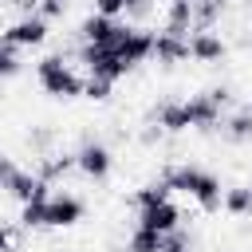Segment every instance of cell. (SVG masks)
<instances>
[{
	"label": "cell",
	"mask_w": 252,
	"mask_h": 252,
	"mask_svg": "<svg viewBox=\"0 0 252 252\" xmlns=\"http://www.w3.org/2000/svg\"><path fill=\"white\" fill-rule=\"evenodd\" d=\"M83 213H87V205L75 193H63L59 189V193L47 197V228H71V224L83 220Z\"/></svg>",
	"instance_id": "8"
},
{
	"label": "cell",
	"mask_w": 252,
	"mask_h": 252,
	"mask_svg": "<svg viewBox=\"0 0 252 252\" xmlns=\"http://www.w3.org/2000/svg\"><path fill=\"white\" fill-rule=\"evenodd\" d=\"M35 79L51 98H79L83 94V75L63 59V55H43L35 63Z\"/></svg>",
	"instance_id": "2"
},
{
	"label": "cell",
	"mask_w": 252,
	"mask_h": 252,
	"mask_svg": "<svg viewBox=\"0 0 252 252\" xmlns=\"http://www.w3.org/2000/svg\"><path fill=\"white\" fill-rule=\"evenodd\" d=\"M20 224L32 232V228H47V201H28L20 209Z\"/></svg>",
	"instance_id": "23"
},
{
	"label": "cell",
	"mask_w": 252,
	"mask_h": 252,
	"mask_svg": "<svg viewBox=\"0 0 252 252\" xmlns=\"http://www.w3.org/2000/svg\"><path fill=\"white\" fill-rule=\"evenodd\" d=\"M0 8H8V0H0Z\"/></svg>",
	"instance_id": "32"
},
{
	"label": "cell",
	"mask_w": 252,
	"mask_h": 252,
	"mask_svg": "<svg viewBox=\"0 0 252 252\" xmlns=\"http://www.w3.org/2000/svg\"><path fill=\"white\" fill-rule=\"evenodd\" d=\"M126 32H130V24H122V20H110V16H87L83 24H79V35H83V43H94V47H118L122 39H126Z\"/></svg>",
	"instance_id": "5"
},
{
	"label": "cell",
	"mask_w": 252,
	"mask_h": 252,
	"mask_svg": "<svg viewBox=\"0 0 252 252\" xmlns=\"http://www.w3.org/2000/svg\"><path fill=\"white\" fill-rule=\"evenodd\" d=\"M228 102H232V91H228V87H209V91H201V94H189L181 106H185L189 126L201 130V134H209V130L220 126V110H224Z\"/></svg>",
	"instance_id": "3"
},
{
	"label": "cell",
	"mask_w": 252,
	"mask_h": 252,
	"mask_svg": "<svg viewBox=\"0 0 252 252\" xmlns=\"http://www.w3.org/2000/svg\"><path fill=\"white\" fill-rule=\"evenodd\" d=\"M51 142H55V130H51V126H35V130L28 134V146H32V150H39L43 158H47V150H51Z\"/></svg>",
	"instance_id": "27"
},
{
	"label": "cell",
	"mask_w": 252,
	"mask_h": 252,
	"mask_svg": "<svg viewBox=\"0 0 252 252\" xmlns=\"http://www.w3.org/2000/svg\"><path fill=\"white\" fill-rule=\"evenodd\" d=\"M248 110H252V102H248Z\"/></svg>",
	"instance_id": "34"
},
{
	"label": "cell",
	"mask_w": 252,
	"mask_h": 252,
	"mask_svg": "<svg viewBox=\"0 0 252 252\" xmlns=\"http://www.w3.org/2000/svg\"><path fill=\"white\" fill-rule=\"evenodd\" d=\"M75 169H79L83 177H91V181H106L110 169H114L110 146L98 142V138H83V146L75 150Z\"/></svg>",
	"instance_id": "4"
},
{
	"label": "cell",
	"mask_w": 252,
	"mask_h": 252,
	"mask_svg": "<svg viewBox=\"0 0 252 252\" xmlns=\"http://www.w3.org/2000/svg\"><path fill=\"white\" fill-rule=\"evenodd\" d=\"M138 224L142 228H150V232H173V228H181V209L173 205V201H158V205H146V209H138Z\"/></svg>",
	"instance_id": "10"
},
{
	"label": "cell",
	"mask_w": 252,
	"mask_h": 252,
	"mask_svg": "<svg viewBox=\"0 0 252 252\" xmlns=\"http://www.w3.org/2000/svg\"><path fill=\"white\" fill-rule=\"evenodd\" d=\"M71 169H75V154H47V158L39 161V169H35V173H39V177H43V181L51 185V181L67 177Z\"/></svg>",
	"instance_id": "18"
},
{
	"label": "cell",
	"mask_w": 252,
	"mask_h": 252,
	"mask_svg": "<svg viewBox=\"0 0 252 252\" xmlns=\"http://www.w3.org/2000/svg\"><path fill=\"white\" fill-rule=\"evenodd\" d=\"M4 189L20 201V205H28V201H47L51 193H47V181L39 177V173H28V169H12V177L4 181Z\"/></svg>",
	"instance_id": "11"
},
{
	"label": "cell",
	"mask_w": 252,
	"mask_h": 252,
	"mask_svg": "<svg viewBox=\"0 0 252 252\" xmlns=\"http://www.w3.org/2000/svg\"><path fill=\"white\" fill-rule=\"evenodd\" d=\"M20 16H39V0H8Z\"/></svg>",
	"instance_id": "30"
},
{
	"label": "cell",
	"mask_w": 252,
	"mask_h": 252,
	"mask_svg": "<svg viewBox=\"0 0 252 252\" xmlns=\"http://www.w3.org/2000/svg\"><path fill=\"white\" fill-rule=\"evenodd\" d=\"M114 51H118L122 67H126V71H134L138 63H146V59L154 55V32H146V28H130V32H126V39H122Z\"/></svg>",
	"instance_id": "9"
},
{
	"label": "cell",
	"mask_w": 252,
	"mask_h": 252,
	"mask_svg": "<svg viewBox=\"0 0 252 252\" xmlns=\"http://www.w3.org/2000/svg\"><path fill=\"white\" fill-rule=\"evenodd\" d=\"M110 87H114V83H106V79H91V75L83 79V94L94 98V102H106V98H110Z\"/></svg>",
	"instance_id": "26"
},
{
	"label": "cell",
	"mask_w": 252,
	"mask_h": 252,
	"mask_svg": "<svg viewBox=\"0 0 252 252\" xmlns=\"http://www.w3.org/2000/svg\"><path fill=\"white\" fill-rule=\"evenodd\" d=\"M189 248H193V236H189L185 228H173V232L161 236V248H158V252H189Z\"/></svg>",
	"instance_id": "24"
},
{
	"label": "cell",
	"mask_w": 252,
	"mask_h": 252,
	"mask_svg": "<svg viewBox=\"0 0 252 252\" xmlns=\"http://www.w3.org/2000/svg\"><path fill=\"white\" fill-rule=\"evenodd\" d=\"M0 189H4V181H0Z\"/></svg>",
	"instance_id": "33"
},
{
	"label": "cell",
	"mask_w": 252,
	"mask_h": 252,
	"mask_svg": "<svg viewBox=\"0 0 252 252\" xmlns=\"http://www.w3.org/2000/svg\"><path fill=\"white\" fill-rule=\"evenodd\" d=\"M94 12H98V16L118 20L122 12H130V16H146V12H150V4H146V0H94Z\"/></svg>",
	"instance_id": "20"
},
{
	"label": "cell",
	"mask_w": 252,
	"mask_h": 252,
	"mask_svg": "<svg viewBox=\"0 0 252 252\" xmlns=\"http://www.w3.org/2000/svg\"><path fill=\"white\" fill-rule=\"evenodd\" d=\"M16 75H20V55L16 47L0 43V79H16Z\"/></svg>",
	"instance_id": "25"
},
{
	"label": "cell",
	"mask_w": 252,
	"mask_h": 252,
	"mask_svg": "<svg viewBox=\"0 0 252 252\" xmlns=\"http://www.w3.org/2000/svg\"><path fill=\"white\" fill-rule=\"evenodd\" d=\"M220 138H224V142H232V146L252 142V110H248V106H240V110H232L228 118H220Z\"/></svg>",
	"instance_id": "16"
},
{
	"label": "cell",
	"mask_w": 252,
	"mask_h": 252,
	"mask_svg": "<svg viewBox=\"0 0 252 252\" xmlns=\"http://www.w3.org/2000/svg\"><path fill=\"white\" fill-rule=\"evenodd\" d=\"M79 59L87 63V75H91V79H106V83H114V79H122V75H126V67H122V59H118V51H114V47L83 43V47H79Z\"/></svg>",
	"instance_id": "6"
},
{
	"label": "cell",
	"mask_w": 252,
	"mask_h": 252,
	"mask_svg": "<svg viewBox=\"0 0 252 252\" xmlns=\"http://www.w3.org/2000/svg\"><path fill=\"white\" fill-rule=\"evenodd\" d=\"M150 122H154V126H161L165 134H181V130H189L185 106H181L177 98H161V102L150 110Z\"/></svg>",
	"instance_id": "14"
},
{
	"label": "cell",
	"mask_w": 252,
	"mask_h": 252,
	"mask_svg": "<svg viewBox=\"0 0 252 252\" xmlns=\"http://www.w3.org/2000/svg\"><path fill=\"white\" fill-rule=\"evenodd\" d=\"M161 134H165V130H161V126H154V122H150V126H146V130H142V134H138V142H142V146H158V142H161Z\"/></svg>",
	"instance_id": "29"
},
{
	"label": "cell",
	"mask_w": 252,
	"mask_h": 252,
	"mask_svg": "<svg viewBox=\"0 0 252 252\" xmlns=\"http://www.w3.org/2000/svg\"><path fill=\"white\" fill-rule=\"evenodd\" d=\"M161 181L169 189H181L189 193L205 213H220V201H224V185L213 169H201V165H165L161 169Z\"/></svg>",
	"instance_id": "1"
},
{
	"label": "cell",
	"mask_w": 252,
	"mask_h": 252,
	"mask_svg": "<svg viewBox=\"0 0 252 252\" xmlns=\"http://www.w3.org/2000/svg\"><path fill=\"white\" fill-rule=\"evenodd\" d=\"M161 248V232H150V228H134L130 240H126V252H158Z\"/></svg>",
	"instance_id": "21"
},
{
	"label": "cell",
	"mask_w": 252,
	"mask_h": 252,
	"mask_svg": "<svg viewBox=\"0 0 252 252\" xmlns=\"http://www.w3.org/2000/svg\"><path fill=\"white\" fill-rule=\"evenodd\" d=\"M0 252H16V232L8 224H0Z\"/></svg>",
	"instance_id": "31"
},
{
	"label": "cell",
	"mask_w": 252,
	"mask_h": 252,
	"mask_svg": "<svg viewBox=\"0 0 252 252\" xmlns=\"http://www.w3.org/2000/svg\"><path fill=\"white\" fill-rule=\"evenodd\" d=\"M47 39V20L43 16H20L16 24H8L4 32H0V43H8V47H39Z\"/></svg>",
	"instance_id": "7"
},
{
	"label": "cell",
	"mask_w": 252,
	"mask_h": 252,
	"mask_svg": "<svg viewBox=\"0 0 252 252\" xmlns=\"http://www.w3.org/2000/svg\"><path fill=\"white\" fill-rule=\"evenodd\" d=\"M220 209L232 213V217H248V213H252V185H228Z\"/></svg>",
	"instance_id": "19"
},
{
	"label": "cell",
	"mask_w": 252,
	"mask_h": 252,
	"mask_svg": "<svg viewBox=\"0 0 252 252\" xmlns=\"http://www.w3.org/2000/svg\"><path fill=\"white\" fill-rule=\"evenodd\" d=\"M224 55H228V47H224V39L217 32H193L189 35V59H197V63H220Z\"/></svg>",
	"instance_id": "12"
},
{
	"label": "cell",
	"mask_w": 252,
	"mask_h": 252,
	"mask_svg": "<svg viewBox=\"0 0 252 252\" xmlns=\"http://www.w3.org/2000/svg\"><path fill=\"white\" fill-rule=\"evenodd\" d=\"M228 0H193V32H213L217 20L224 16Z\"/></svg>",
	"instance_id": "17"
},
{
	"label": "cell",
	"mask_w": 252,
	"mask_h": 252,
	"mask_svg": "<svg viewBox=\"0 0 252 252\" xmlns=\"http://www.w3.org/2000/svg\"><path fill=\"white\" fill-rule=\"evenodd\" d=\"M161 32L189 39V32H193V0H169V8H165V28H161Z\"/></svg>",
	"instance_id": "15"
},
{
	"label": "cell",
	"mask_w": 252,
	"mask_h": 252,
	"mask_svg": "<svg viewBox=\"0 0 252 252\" xmlns=\"http://www.w3.org/2000/svg\"><path fill=\"white\" fill-rule=\"evenodd\" d=\"M67 8H71V0H39V16L43 20H59Z\"/></svg>",
	"instance_id": "28"
},
{
	"label": "cell",
	"mask_w": 252,
	"mask_h": 252,
	"mask_svg": "<svg viewBox=\"0 0 252 252\" xmlns=\"http://www.w3.org/2000/svg\"><path fill=\"white\" fill-rule=\"evenodd\" d=\"M154 59L161 67H177L181 59H189V39L169 35V32H154Z\"/></svg>",
	"instance_id": "13"
},
{
	"label": "cell",
	"mask_w": 252,
	"mask_h": 252,
	"mask_svg": "<svg viewBox=\"0 0 252 252\" xmlns=\"http://www.w3.org/2000/svg\"><path fill=\"white\" fill-rule=\"evenodd\" d=\"M158 201H169V185L158 177V181H150V185H142L138 193H134V205L138 209H146V205H158Z\"/></svg>",
	"instance_id": "22"
}]
</instances>
